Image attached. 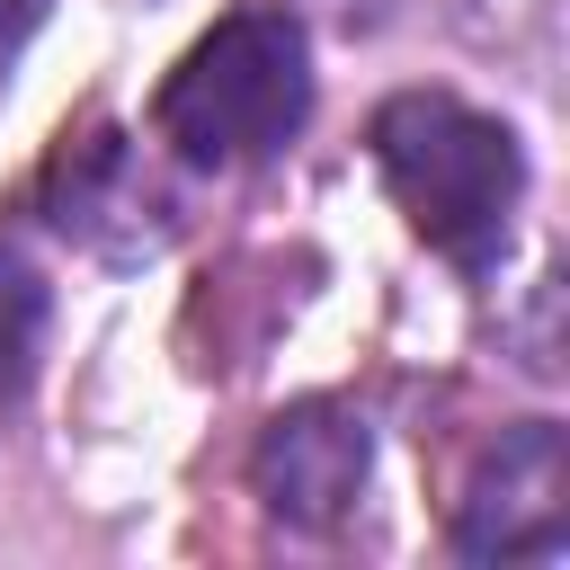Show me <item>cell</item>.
Returning a JSON list of instances; mask_svg holds the SVG:
<instances>
[{
  "label": "cell",
  "instance_id": "7",
  "mask_svg": "<svg viewBox=\"0 0 570 570\" xmlns=\"http://www.w3.org/2000/svg\"><path fill=\"white\" fill-rule=\"evenodd\" d=\"M45 9H53V0H0V89H9V71H18V53L36 45V27H45Z\"/></svg>",
  "mask_w": 570,
  "mask_h": 570
},
{
  "label": "cell",
  "instance_id": "4",
  "mask_svg": "<svg viewBox=\"0 0 570 570\" xmlns=\"http://www.w3.org/2000/svg\"><path fill=\"white\" fill-rule=\"evenodd\" d=\"M365 472H374V436H365V419L338 410V401L276 410L267 436H258V454H249V481H258L267 517H276V525H303V534L338 525V517L356 508Z\"/></svg>",
  "mask_w": 570,
  "mask_h": 570
},
{
  "label": "cell",
  "instance_id": "1",
  "mask_svg": "<svg viewBox=\"0 0 570 570\" xmlns=\"http://www.w3.org/2000/svg\"><path fill=\"white\" fill-rule=\"evenodd\" d=\"M312 116V45L285 9H232L214 18L178 71L160 80V142L187 160V169H240V160H267L303 134Z\"/></svg>",
  "mask_w": 570,
  "mask_h": 570
},
{
  "label": "cell",
  "instance_id": "2",
  "mask_svg": "<svg viewBox=\"0 0 570 570\" xmlns=\"http://www.w3.org/2000/svg\"><path fill=\"white\" fill-rule=\"evenodd\" d=\"M374 169L392 187V205L410 214V232L463 267H481L525 196V151L499 116L445 98V89H401L374 107Z\"/></svg>",
  "mask_w": 570,
  "mask_h": 570
},
{
  "label": "cell",
  "instance_id": "5",
  "mask_svg": "<svg viewBox=\"0 0 570 570\" xmlns=\"http://www.w3.org/2000/svg\"><path fill=\"white\" fill-rule=\"evenodd\" d=\"M142 205H151V187H142L125 134H89V142H71V151L53 160V223H62V232H80V240L107 249V223H116V214L142 223Z\"/></svg>",
  "mask_w": 570,
  "mask_h": 570
},
{
  "label": "cell",
  "instance_id": "3",
  "mask_svg": "<svg viewBox=\"0 0 570 570\" xmlns=\"http://www.w3.org/2000/svg\"><path fill=\"white\" fill-rule=\"evenodd\" d=\"M463 561H570V436L552 419H517L454 499Z\"/></svg>",
  "mask_w": 570,
  "mask_h": 570
},
{
  "label": "cell",
  "instance_id": "6",
  "mask_svg": "<svg viewBox=\"0 0 570 570\" xmlns=\"http://www.w3.org/2000/svg\"><path fill=\"white\" fill-rule=\"evenodd\" d=\"M45 321H53V294H45V276H36L18 249H0V410H9V401L36 383Z\"/></svg>",
  "mask_w": 570,
  "mask_h": 570
}]
</instances>
